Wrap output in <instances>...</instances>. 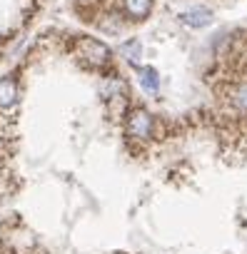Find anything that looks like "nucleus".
I'll return each mask as SVG.
<instances>
[{"label":"nucleus","mask_w":247,"mask_h":254,"mask_svg":"<svg viewBox=\"0 0 247 254\" xmlns=\"http://www.w3.org/2000/svg\"><path fill=\"white\" fill-rule=\"evenodd\" d=\"M153 115L148 112V110H133L130 115H128V122H125V132L130 135V137H140V140H145V137H150L153 135Z\"/></svg>","instance_id":"1"},{"label":"nucleus","mask_w":247,"mask_h":254,"mask_svg":"<svg viewBox=\"0 0 247 254\" xmlns=\"http://www.w3.org/2000/svg\"><path fill=\"white\" fill-rule=\"evenodd\" d=\"M140 85L148 90V92H158V85H160V77L153 67H143L140 70Z\"/></svg>","instance_id":"7"},{"label":"nucleus","mask_w":247,"mask_h":254,"mask_svg":"<svg viewBox=\"0 0 247 254\" xmlns=\"http://www.w3.org/2000/svg\"><path fill=\"white\" fill-rule=\"evenodd\" d=\"M153 10V0H122V13L130 20H143Z\"/></svg>","instance_id":"3"},{"label":"nucleus","mask_w":247,"mask_h":254,"mask_svg":"<svg viewBox=\"0 0 247 254\" xmlns=\"http://www.w3.org/2000/svg\"><path fill=\"white\" fill-rule=\"evenodd\" d=\"M80 55L90 67H102L110 60V50L95 38H82L80 40Z\"/></svg>","instance_id":"2"},{"label":"nucleus","mask_w":247,"mask_h":254,"mask_svg":"<svg viewBox=\"0 0 247 254\" xmlns=\"http://www.w3.org/2000/svg\"><path fill=\"white\" fill-rule=\"evenodd\" d=\"M15 95H18V87H15V80L13 77H3L0 80V107H8L15 102Z\"/></svg>","instance_id":"5"},{"label":"nucleus","mask_w":247,"mask_h":254,"mask_svg":"<svg viewBox=\"0 0 247 254\" xmlns=\"http://www.w3.org/2000/svg\"><path fill=\"white\" fill-rule=\"evenodd\" d=\"M180 20L185 25H190V28H205V25L212 23V13L207 8H190V10H185L180 15Z\"/></svg>","instance_id":"4"},{"label":"nucleus","mask_w":247,"mask_h":254,"mask_svg":"<svg viewBox=\"0 0 247 254\" xmlns=\"http://www.w3.org/2000/svg\"><path fill=\"white\" fill-rule=\"evenodd\" d=\"M120 53L125 55L128 63L138 65V63H140V55H143V45H140V40H128V43L120 45Z\"/></svg>","instance_id":"6"},{"label":"nucleus","mask_w":247,"mask_h":254,"mask_svg":"<svg viewBox=\"0 0 247 254\" xmlns=\"http://www.w3.org/2000/svg\"><path fill=\"white\" fill-rule=\"evenodd\" d=\"M232 105L240 112H247V82H242V85H237L232 90Z\"/></svg>","instance_id":"8"}]
</instances>
